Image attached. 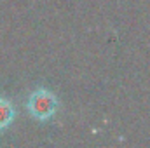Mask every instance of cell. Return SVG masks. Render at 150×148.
I'll list each match as a JSON object with an SVG mask.
<instances>
[{
    "instance_id": "obj_1",
    "label": "cell",
    "mask_w": 150,
    "mask_h": 148,
    "mask_svg": "<svg viewBox=\"0 0 150 148\" xmlns=\"http://www.w3.org/2000/svg\"><path fill=\"white\" fill-rule=\"evenodd\" d=\"M26 110L28 113L38 120V122H47L51 120L58 110H59V99L58 96L45 87H38L33 92H30L26 99Z\"/></svg>"
},
{
    "instance_id": "obj_2",
    "label": "cell",
    "mask_w": 150,
    "mask_h": 148,
    "mask_svg": "<svg viewBox=\"0 0 150 148\" xmlns=\"http://www.w3.org/2000/svg\"><path fill=\"white\" fill-rule=\"evenodd\" d=\"M16 118V108H14V103L5 98V96H0V131H5Z\"/></svg>"
}]
</instances>
